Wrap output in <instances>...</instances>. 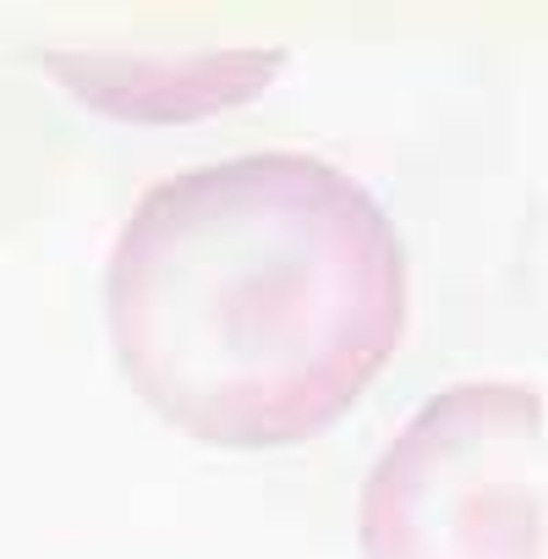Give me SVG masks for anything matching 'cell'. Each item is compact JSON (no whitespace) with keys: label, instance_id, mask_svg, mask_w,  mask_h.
Wrapping results in <instances>:
<instances>
[{"label":"cell","instance_id":"obj_1","mask_svg":"<svg viewBox=\"0 0 548 559\" xmlns=\"http://www.w3.org/2000/svg\"><path fill=\"white\" fill-rule=\"evenodd\" d=\"M105 319L127 384L209 450L335 428L406 335V247L379 198L313 154L154 181L127 214Z\"/></svg>","mask_w":548,"mask_h":559},{"label":"cell","instance_id":"obj_2","mask_svg":"<svg viewBox=\"0 0 548 559\" xmlns=\"http://www.w3.org/2000/svg\"><path fill=\"white\" fill-rule=\"evenodd\" d=\"M543 395L439 390L373 461L357 499L362 559H548Z\"/></svg>","mask_w":548,"mask_h":559},{"label":"cell","instance_id":"obj_3","mask_svg":"<svg viewBox=\"0 0 548 559\" xmlns=\"http://www.w3.org/2000/svg\"><path fill=\"white\" fill-rule=\"evenodd\" d=\"M45 72L78 105H88L110 121L170 127V121H203V116L258 99L286 72V50H219V56H181V61L50 50Z\"/></svg>","mask_w":548,"mask_h":559}]
</instances>
